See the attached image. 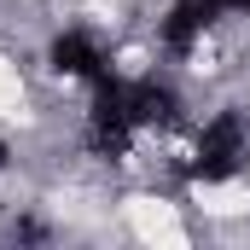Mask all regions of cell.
Returning a JSON list of instances; mask_svg holds the SVG:
<instances>
[{
  "instance_id": "cell-1",
  "label": "cell",
  "mask_w": 250,
  "mask_h": 250,
  "mask_svg": "<svg viewBox=\"0 0 250 250\" xmlns=\"http://www.w3.org/2000/svg\"><path fill=\"white\" fill-rule=\"evenodd\" d=\"M134 105H128V82L117 76H99L93 82V117H87V134H93V151L99 157H123L128 140H134Z\"/></svg>"
},
{
  "instance_id": "cell-2",
  "label": "cell",
  "mask_w": 250,
  "mask_h": 250,
  "mask_svg": "<svg viewBox=\"0 0 250 250\" xmlns=\"http://www.w3.org/2000/svg\"><path fill=\"white\" fill-rule=\"evenodd\" d=\"M250 151V128L239 111H221L215 123L198 134V157H192V181H227Z\"/></svg>"
},
{
  "instance_id": "cell-3",
  "label": "cell",
  "mask_w": 250,
  "mask_h": 250,
  "mask_svg": "<svg viewBox=\"0 0 250 250\" xmlns=\"http://www.w3.org/2000/svg\"><path fill=\"white\" fill-rule=\"evenodd\" d=\"M227 0H175L169 6V18H163V47L169 53H187L192 41L215 23V12H221Z\"/></svg>"
},
{
  "instance_id": "cell-4",
  "label": "cell",
  "mask_w": 250,
  "mask_h": 250,
  "mask_svg": "<svg viewBox=\"0 0 250 250\" xmlns=\"http://www.w3.org/2000/svg\"><path fill=\"white\" fill-rule=\"evenodd\" d=\"M53 70H64V76H87V82L111 76V70H105V53H99L93 35H82V29H70V35L53 41Z\"/></svg>"
},
{
  "instance_id": "cell-5",
  "label": "cell",
  "mask_w": 250,
  "mask_h": 250,
  "mask_svg": "<svg viewBox=\"0 0 250 250\" xmlns=\"http://www.w3.org/2000/svg\"><path fill=\"white\" fill-rule=\"evenodd\" d=\"M128 105H134V123L151 128V123H175L181 117V99H175V87H163V82H128Z\"/></svg>"
},
{
  "instance_id": "cell-6",
  "label": "cell",
  "mask_w": 250,
  "mask_h": 250,
  "mask_svg": "<svg viewBox=\"0 0 250 250\" xmlns=\"http://www.w3.org/2000/svg\"><path fill=\"white\" fill-rule=\"evenodd\" d=\"M0 163H6V140H0Z\"/></svg>"
},
{
  "instance_id": "cell-7",
  "label": "cell",
  "mask_w": 250,
  "mask_h": 250,
  "mask_svg": "<svg viewBox=\"0 0 250 250\" xmlns=\"http://www.w3.org/2000/svg\"><path fill=\"white\" fill-rule=\"evenodd\" d=\"M239 6H245V12H250V0H239Z\"/></svg>"
}]
</instances>
